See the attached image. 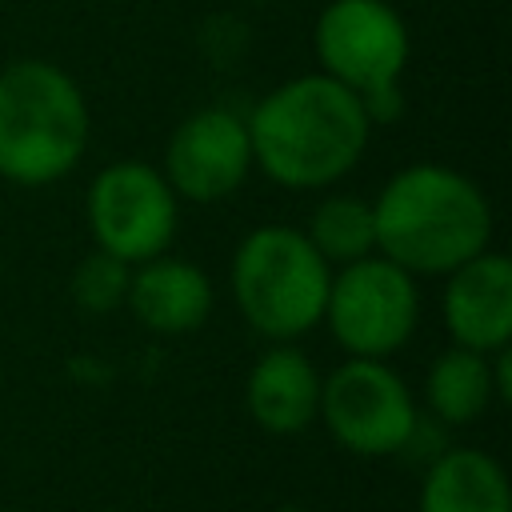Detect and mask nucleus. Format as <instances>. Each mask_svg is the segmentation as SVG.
Returning a JSON list of instances; mask_svg holds the SVG:
<instances>
[{
  "mask_svg": "<svg viewBox=\"0 0 512 512\" xmlns=\"http://www.w3.org/2000/svg\"><path fill=\"white\" fill-rule=\"evenodd\" d=\"M356 96H360V108H364L368 124H392V120H400V112H404L400 80L372 84V88H364V92H356Z\"/></svg>",
  "mask_w": 512,
  "mask_h": 512,
  "instance_id": "17",
  "label": "nucleus"
},
{
  "mask_svg": "<svg viewBox=\"0 0 512 512\" xmlns=\"http://www.w3.org/2000/svg\"><path fill=\"white\" fill-rule=\"evenodd\" d=\"M424 400L436 412V420L444 424H472L488 412V404L496 400L492 392V360L488 352H472V348H444L424 376Z\"/></svg>",
  "mask_w": 512,
  "mask_h": 512,
  "instance_id": "14",
  "label": "nucleus"
},
{
  "mask_svg": "<svg viewBox=\"0 0 512 512\" xmlns=\"http://www.w3.org/2000/svg\"><path fill=\"white\" fill-rule=\"evenodd\" d=\"M320 72L364 92L408 68V24L388 0H332L312 28Z\"/></svg>",
  "mask_w": 512,
  "mask_h": 512,
  "instance_id": "8",
  "label": "nucleus"
},
{
  "mask_svg": "<svg viewBox=\"0 0 512 512\" xmlns=\"http://www.w3.org/2000/svg\"><path fill=\"white\" fill-rule=\"evenodd\" d=\"M332 440L356 456L404 452L416 436L420 412L412 388L384 360L348 356L320 380V412Z\"/></svg>",
  "mask_w": 512,
  "mask_h": 512,
  "instance_id": "7",
  "label": "nucleus"
},
{
  "mask_svg": "<svg viewBox=\"0 0 512 512\" xmlns=\"http://www.w3.org/2000/svg\"><path fill=\"white\" fill-rule=\"evenodd\" d=\"M276 512H308V508H300V504H280Z\"/></svg>",
  "mask_w": 512,
  "mask_h": 512,
  "instance_id": "19",
  "label": "nucleus"
},
{
  "mask_svg": "<svg viewBox=\"0 0 512 512\" xmlns=\"http://www.w3.org/2000/svg\"><path fill=\"white\" fill-rule=\"evenodd\" d=\"M376 248L412 276H448L492 240V204L448 164H408L372 200Z\"/></svg>",
  "mask_w": 512,
  "mask_h": 512,
  "instance_id": "2",
  "label": "nucleus"
},
{
  "mask_svg": "<svg viewBox=\"0 0 512 512\" xmlns=\"http://www.w3.org/2000/svg\"><path fill=\"white\" fill-rule=\"evenodd\" d=\"M444 324L452 344L472 352H500L512 344V260L504 252H476L448 272Z\"/></svg>",
  "mask_w": 512,
  "mask_h": 512,
  "instance_id": "10",
  "label": "nucleus"
},
{
  "mask_svg": "<svg viewBox=\"0 0 512 512\" xmlns=\"http://www.w3.org/2000/svg\"><path fill=\"white\" fill-rule=\"evenodd\" d=\"M88 232L100 252L120 256L124 264H144L176 240L180 196L164 172L148 160H116L96 172L84 196Z\"/></svg>",
  "mask_w": 512,
  "mask_h": 512,
  "instance_id": "6",
  "label": "nucleus"
},
{
  "mask_svg": "<svg viewBox=\"0 0 512 512\" xmlns=\"http://www.w3.org/2000/svg\"><path fill=\"white\" fill-rule=\"evenodd\" d=\"M488 360H492V392L500 404H508L512 400V348H500Z\"/></svg>",
  "mask_w": 512,
  "mask_h": 512,
  "instance_id": "18",
  "label": "nucleus"
},
{
  "mask_svg": "<svg viewBox=\"0 0 512 512\" xmlns=\"http://www.w3.org/2000/svg\"><path fill=\"white\" fill-rule=\"evenodd\" d=\"M244 408L268 436H296L320 412V372L292 344H272L256 356L244 380Z\"/></svg>",
  "mask_w": 512,
  "mask_h": 512,
  "instance_id": "12",
  "label": "nucleus"
},
{
  "mask_svg": "<svg viewBox=\"0 0 512 512\" xmlns=\"http://www.w3.org/2000/svg\"><path fill=\"white\" fill-rule=\"evenodd\" d=\"M304 236L328 264H352L360 256L376 252V224H372V200L364 196H324L312 216Z\"/></svg>",
  "mask_w": 512,
  "mask_h": 512,
  "instance_id": "15",
  "label": "nucleus"
},
{
  "mask_svg": "<svg viewBox=\"0 0 512 512\" xmlns=\"http://www.w3.org/2000/svg\"><path fill=\"white\" fill-rule=\"evenodd\" d=\"M0 272H4V260H0Z\"/></svg>",
  "mask_w": 512,
  "mask_h": 512,
  "instance_id": "20",
  "label": "nucleus"
},
{
  "mask_svg": "<svg viewBox=\"0 0 512 512\" xmlns=\"http://www.w3.org/2000/svg\"><path fill=\"white\" fill-rule=\"evenodd\" d=\"M212 300H216V292H212L208 272L200 264L168 256V252L136 264L132 280H128V296H124L132 316L156 336L196 332L208 320Z\"/></svg>",
  "mask_w": 512,
  "mask_h": 512,
  "instance_id": "11",
  "label": "nucleus"
},
{
  "mask_svg": "<svg viewBox=\"0 0 512 512\" xmlns=\"http://www.w3.org/2000/svg\"><path fill=\"white\" fill-rule=\"evenodd\" d=\"M244 124L252 164L292 192H316L344 180L360 164L372 132L360 96L324 72L276 84Z\"/></svg>",
  "mask_w": 512,
  "mask_h": 512,
  "instance_id": "1",
  "label": "nucleus"
},
{
  "mask_svg": "<svg viewBox=\"0 0 512 512\" xmlns=\"http://www.w3.org/2000/svg\"><path fill=\"white\" fill-rule=\"evenodd\" d=\"M332 264L304 228L260 224L232 252V300L252 332L272 344L296 340L324 320Z\"/></svg>",
  "mask_w": 512,
  "mask_h": 512,
  "instance_id": "4",
  "label": "nucleus"
},
{
  "mask_svg": "<svg viewBox=\"0 0 512 512\" xmlns=\"http://www.w3.org/2000/svg\"><path fill=\"white\" fill-rule=\"evenodd\" d=\"M88 132V100L60 64L12 60L0 68V180L20 188L64 180L84 160Z\"/></svg>",
  "mask_w": 512,
  "mask_h": 512,
  "instance_id": "3",
  "label": "nucleus"
},
{
  "mask_svg": "<svg viewBox=\"0 0 512 512\" xmlns=\"http://www.w3.org/2000/svg\"><path fill=\"white\" fill-rule=\"evenodd\" d=\"M420 512H512L504 464L480 448L440 452L424 472Z\"/></svg>",
  "mask_w": 512,
  "mask_h": 512,
  "instance_id": "13",
  "label": "nucleus"
},
{
  "mask_svg": "<svg viewBox=\"0 0 512 512\" xmlns=\"http://www.w3.org/2000/svg\"><path fill=\"white\" fill-rule=\"evenodd\" d=\"M128 280H132V264H124L112 252H88L76 272H72V300L84 312H116L128 296Z\"/></svg>",
  "mask_w": 512,
  "mask_h": 512,
  "instance_id": "16",
  "label": "nucleus"
},
{
  "mask_svg": "<svg viewBox=\"0 0 512 512\" xmlns=\"http://www.w3.org/2000/svg\"><path fill=\"white\" fill-rule=\"evenodd\" d=\"M324 324L348 356L388 360L420 324L416 276L384 256H360L340 264L328 280Z\"/></svg>",
  "mask_w": 512,
  "mask_h": 512,
  "instance_id": "5",
  "label": "nucleus"
},
{
  "mask_svg": "<svg viewBox=\"0 0 512 512\" xmlns=\"http://www.w3.org/2000/svg\"><path fill=\"white\" fill-rule=\"evenodd\" d=\"M164 180L180 200L216 204L252 172L248 124L232 108H200L176 124L164 148Z\"/></svg>",
  "mask_w": 512,
  "mask_h": 512,
  "instance_id": "9",
  "label": "nucleus"
}]
</instances>
